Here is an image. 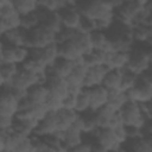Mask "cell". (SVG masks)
Masks as SVG:
<instances>
[{"instance_id":"38","label":"cell","mask_w":152,"mask_h":152,"mask_svg":"<svg viewBox=\"0 0 152 152\" xmlns=\"http://www.w3.org/2000/svg\"><path fill=\"white\" fill-rule=\"evenodd\" d=\"M72 151H75V152H90V151H93V146L89 141L82 140Z\"/></svg>"},{"instance_id":"3","label":"cell","mask_w":152,"mask_h":152,"mask_svg":"<svg viewBox=\"0 0 152 152\" xmlns=\"http://www.w3.org/2000/svg\"><path fill=\"white\" fill-rule=\"evenodd\" d=\"M56 34L44 27L43 25H38L37 27L32 28L31 31H27V43L26 46H38V48H44L48 44L55 42Z\"/></svg>"},{"instance_id":"23","label":"cell","mask_w":152,"mask_h":152,"mask_svg":"<svg viewBox=\"0 0 152 152\" xmlns=\"http://www.w3.org/2000/svg\"><path fill=\"white\" fill-rule=\"evenodd\" d=\"M52 65H53L55 71H56L61 77H63V78H66V77L71 74V71H72V69H74V66H75V64H74L72 61L65 59V58H63V57H58V58L52 63Z\"/></svg>"},{"instance_id":"4","label":"cell","mask_w":152,"mask_h":152,"mask_svg":"<svg viewBox=\"0 0 152 152\" xmlns=\"http://www.w3.org/2000/svg\"><path fill=\"white\" fill-rule=\"evenodd\" d=\"M30 56L27 46H11L1 44V63H17L21 65Z\"/></svg>"},{"instance_id":"33","label":"cell","mask_w":152,"mask_h":152,"mask_svg":"<svg viewBox=\"0 0 152 152\" xmlns=\"http://www.w3.org/2000/svg\"><path fill=\"white\" fill-rule=\"evenodd\" d=\"M33 151V141H32V135L30 137H24L18 145L15 146L14 152H31Z\"/></svg>"},{"instance_id":"30","label":"cell","mask_w":152,"mask_h":152,"mask_svg":"<svg viewBox=\"0 0 152 152\" xmlns=\"http://www.w3.org/2000/svg\"><path fill=\"white\" fill-rule=\"evenodd\" d=\"M44 55H45V58H46L49 65L52 64L59 57V45L56 42L48 44L46 46H44Z\"/></svg>"},{"instance_id":"29","label":"cell","mask_w":152,"mask_h":152,"mask_svg":"<svg viewBox=\"0 0 152 152\" xmlns=\"http://www.w3.org/2000/svg\"><path fill=\"white\" fill-rule=\"evenodd\" d=\"M121 71H122V77H121L120 89L122 91H128L137 83L139 75H137V74H134V72H132V71H129L127 69H122Z\"/></svg>"},{"instance_id":"19","label":"cell","mask_w":152,"mask_h":152,"mask_svg":"<svg viewBox=\"0 0 152 152\" xmlns=\"http://www.w3.org/2000/svg\"><path fill=\"white\" fill-rule=\"evenodd\" d=\"M58 45H59V57H63L65 59L75 61L76 58H78L83 55L72 40L64 42V43L58 44Z\"/></svg>"},{"instance_id":"40","label":"cell","mask_w":152,"mask_h":152,"mask_svg":"<svg viewBox=\"0 0 152 152\" xmlns=\"http://www.w3.org/2000/svg\"><path fill=\"white\" fill-rule=\"evenodd\" d=\"M139 77H140L141 80H144V81H146V82H148V83L152 84V70H151V69H147V70H145L144 72H141V74L139 75Z\"/></svg>"},{"instance_id":"43","label":"cell","mask_w":152,"mask_h":152,"mask_svg":"<svg viewBox=\"0 0 152 152\" xmlns=\"http://www.w3.org/2000/svg\"><path fill=\"white\" fill-rule=\"evenodd\" d=\"M145 7H146L150 12H152V0H147V2H146V5H145Z\"/></svg>"},{"instance_id":"35","label":"cell","mask_w":152,"mask_h":152,"mask_svg":"<svg viewBox=\"0 0 152 152\" xmlns=\"http://www.w3.org/2000/svg\"><path fill=\"white\" fill-rule=\"evenodd\" d=\"M76 97H77V94H75V93H69L65 97L62 99V108L75 109V106H76Z\"/></svg>"},{"instance_id":"34","label":"cell","mask_w":152,"mask_h":152,"mask_svg":"<svg viewBox=\"0 0 152 152\" xmlns=\"http://www.w3.org/2000/svg\"><path fill=\"white\" fill-rule=\"evenodd\" d=\"M112 129H113L114 137H115V139H116L118 142H120V144H125V142L127 141L128 135H127L126 125L122 124V125H119V126H116V127H114V128H112Z\"/></svg>"},{"instance_id":"39","label":"cell","mask_w":152,"mask_h":152,"mask_svg":"<svg viewBox=\"0 0 152 152\" xmlns=\"http://www.w3.org/2000/svg\"><path fill=\"white\" fill-rule=\"evenodd\" d=\"M14 116H1L0 115V128H12Z\"/></svg>"},{"instance_id":"16","label":"cell","mask_w":152,"mask_h":152,"mask_svg":"<svg viewBox=\"0 0 152 152\" xmlns=\"http://www.w3.org/2000/svg\"><path fill=\"white\" fill-rule=\"evenodd\" d=\"M89 37H90V43H91L93 49L103 50L106 52L112 51V44H110L109 39L107 38V34L104 31L95 30V31L89 33Z\"/></svg>"},{"instance_id":"37","label":"cell","mask_w":152,"mask_h":152,"mask_svg":"<svg viewBox=\"0 0 152 152\" xmlns=\"http://www.w3.org/2000/svg\"><path fill=\"white\" fill-rule=\"evenodd\" d=\"M122 124H124L122 115H121L120 110H116V112L112 115V118L109 119V125H108V127H109V128H114V127H116V126H119V125H122Z\"/></svg>"},{"instance_id":"5","label":"cell","mask_w":152,"mask_h":152,"mask_svg":"<svg viewBox=\"0 0 152 152\" xmlns=\"http://www.w3.org/2000/svg\"><path fill=\"white\" fill-rule=\"evenodd\" d=\"M126 93L128 95V99L132 101H137L139 103L148 102L152 100V84L138 77L134 87Z\"/></svg>"},{"instance_id":"42","label":"cell","mask_w":152,"mask_h":152,"mask_svg":"<svg viewBox=\"0 0 152 152\" xmlns=\"http://www.w3.org/2000/svg\"><path fill=\"white\" fill-rule=\"evenodd\" d=\"M145 24H146V25H148L150 27H152V12H150V14H148V17H147V19H146Z\"/></svg>"},{"instance_id":"21","label":"cell","mask_w":152,"mask_h":152,"mask_svg":"<svg viewBox=\"0 0 152 152\" xmlns=\"http://www.w3.org/2000/svg\"><path fill=\"white\" fill-rule=\"evenodd\" d=\"M44 27H46L48 30H50L51 32H53L55 34L58 33L62 28H63V23H62V18L59 14V11L56 12H50L48 14V17L43 20V23L40 24Z\"/></svg>"},{"instance_id":"31","label":"cell","mask_w":152,"mask_h":152,"mask_svg":"<svg viewBox=\"0 0 152 152\" xmlns=\"http://www.w3.org/2000/svg\"><path fill=\"white\" fill-rule=\"evenodd\" d=\"M78 30L81 32H84V33H90L96 28V23H95V19H91L84 14H82V19H81V23H80V26H78Z\"/></svg>"},{"instance_id":"7","label":"cell","mask_w":152,"mask_h":152,"mask_svg":"<svg viewBox=\"0 0 152 152\" xmlns=\"http://www.w3.org/2000/svg\"><path fill=\"white\" fill-rule=\"evenodd\" d=\"M109 70H110V68L106 64L88 68L84 81H83V88H93L95 86L102 84L103 77Z\"/></svg>"},{"instance_id":"8","label":"cell","mask_w":152,"mask_h":152,"mask_svg":"<svg viewBox=\"0 0 152 152\" xmlns=\"http://www.w3.org/2000/svg\"><path fill=\"white\" fill-rule=\"evenodd\" d=\"M19 100L12 95L8 90L1 89L0 97V115L1 116H15L18 113Z\"/></svg>"},{"instance_id":"9","label":"cell","mask_w":152,"mask_h":152,"mask_svg":"<svg viewBox=\"0 0 152 152\" xmlns=\"http://www.w3.org/2000/svg\"><path fill=\"white\" fill-rule=\"evenodd\" d=\"M27 43V31L18 27L5 33H1V44L11 46H26Z\"/></svg>"},{"instance_id":"6","label":"cell","mask_w":152,"mask_h":152,"mask_svg":"<svg viewBox=\"0 0 152 152\" xmlns=\"http://www.w3.org/2000/svg\"><path fill=\"white\" fill-rule=\"evenodd\" d=\"M96 137H97V142L104 148V151H120L122 148V144L118 142L113 129L109 127L104 128H97L96 129Z\"/></svg>"},{"instance_id":"2","label":"cell","mask_w":152,"mask_h":152,"mask_svg":"<svg viewBox=\"0 0 152 152\" xmlns=\"http://www.w3.org/2000/svg\"><path fill=\"white\" fill-rule=\"evenodd\" d=\"M120 113L122 115L124 125L126 126H137L144 129L146 121L150 119L141 109V106L137 101L128 100L120 109Z\"/></svg>"},{"instance_id":"24","label":"cell","mask_w":152,"mask_h":152,"mask_svg":"<svg viewBox=\"0 0 152 152\" xmlns=\"http://www.w3.org/2000/svg\"><path fill=\"white\" fill-rule=\"evenodd\" d=\"M75 109L77 113L82 114L90 109V93L88 88H82L76 97V106Z\"/></svg>"},{"instance_id":"15","label":"cell","mask_w":152,"mask_h":152,"mask_svg":"<svg viewBox=\"0 0 152 152\" xmlns=\"http://www.w3.org/2000/svg\"><path fill=\"white\" fill-rule=\"evenodd\" d=\"M128 58H129V52L110 51V52H107L104 64L108 65L110 69L122 70L126 68V65L128 63Z\"/></svg>"},{"instance_id":"18","label":"cell","mask_w":152,"mask_h":152,"mask_svg":"<svg viewBox=\"0 0 152 152\" xmlns=\"http://www.w3.org/2000/svg\"><path fill=\"white\" fill-rule=\"evenodd\" d=\"M106 56H107V52L106 51L93 49L91 51H89V52H87V53L83 55V63H84V65L87 68L101 65V64H104Z\"/></svg>"},{"instance_id":"28","label":"cell","mask_w":152,"mask_h":152,"mask_svg":"<svg viewBox=\"0 0 152 152\" xmlns=\"http://www.w3.org/2000/svg\"><path fill=\"white\" fill-rule=\"evenodd\" d=\"M21 20H20V27L26 30V31H31L32 28L37 27L38 25H40L39 18L36 13V10L33 12L30 13H25V14H20Z\"/></svg>"},{"instance_id":"44","label":"cell","mask_w":152,"mask_h":152,"mask_svg":"<svg viewBox=\"0 0 152 152\" xmlns=\"http://www.w3.org/2000/svg\"><path fill=\"white\" fill-rule=\"evenodd\" d=\"M147 53H148L150 61H152V46H151V45H148V49H147Z\"/></svg>"},{"instance_id":"11","label":"cell","mask_w":152,"mask_h":152,"mask_svg":"<svg viewBox=\"0 0 152 152\" xmlns=\"http://www.w3.org/2000/svg\"><path fill=\"white\" fill-rule=\"evenodd\" d=\"M59 14H61L62 23H63L64 27L78 30V26H80V23L82 19V13L75 6H66V7L61 8Z\"/></svg>"},{"instance_id":"41","label":"cell","mask_w":152,"mask_h":152,"mask_svg":"<svg viewBox=\"0 0 152 152\" xmlns=\"http://www.w3.org/2000/svg\"><path fill=\"white\" fill-rule=\"evenodd\" d=\"M101 1H103L104 4H107L108 6H110L112 8H116L119 5L122 4L121 0H101Z\"/></svg>"},{"instance_id":"14","label":"cell","mask_w":152,"mask_h":152,"mask_svg":"<svg viewBox=\"0 0 152 152\" xmlns=\"http://www.w3.org/2000/svg\"><path fill=\"white\" fill-rule=\"evenodd\" d=\"M80 113L76 112V109H68V108H61L56 110V119H57V131H66L74 121L78 118Z\"/></svg>"},{"instance_id":"36","label":"cell","mask_w":152,"mask_h":152,"mask_svg":"<svg viewBox=\"0 0 152 152\" xmlns=\"http://www.w3.org/2000/svg\"><path fill=\"white\" fill-rule=\"evenodd\" d=\"M127 129V135L128 139H137L142 137V128L137 127V126H126Z\"/></svg>"},{"instance_id":"13","label":"cell","mask_w":152,"mask_h":152,"mask_svg":"<svg viewBox=\"0 0 152 152\" xmlns=\"http://www.w3.org/2000/svg\"><path fill=\"white\" fill-rule=\"evenodd\" d=\"M90 93V109L97 110L102 106L108 103V89L102 86H95L93 88H88Z\"/></svg>"},{"instance_id":"32","label":"cell","mask_w":152,"mask_h":152,"mask_svg":"<svg viewBox=\"0 0 152 152\" xmlns=\"http://www.w3.org/2000/svg\"><path fill=\"white\" fill-rule=\"evenodd\" d=\"M45 106L48 107L49 110H58L62 108V99H59L58 96L53 95L52 93L49 91V95L45 100Z\"/></svg>"},{"instance_id":"45","label":"cell","mask_w":152,"mask_h":152,"mask_svg":"<svg viewBox=\"0 0 152 152\" xmlns=\"http://www.w3.org/2000/svg\"><path fill=\"white\" fill-rule=\"evenodd\" d=\"M147 44H148V45H151V46H152V36H151V37H150V39H148V42H147Z\"/></svg>"},{"instance_id":"46","label":"cell","mask_w":152,"mask_h":152,"mask_svg":"<svg viewBox=\"0 0 152 152\" xmlns=\"http://www.w3.org/2000/svg\"><path fill=\"white\" fill-rule=\"evenodd\" d=\"M148 69L152 70V61H150V65H148Z\"/></svg>"},{"instance_id":"12","label":"cell","mask_w":152,"mask_h":152,"mask_svg":"<svg viewBox=\"0 0 152 152\" xmlns=\"http://www.w3.org/2000/svg\"><path fill=\"white\" fill-rule=\"evenodd\" d=\"M37 83H38V74L27 71V70H25L20 66V70L14 76V78L12 80L11 86H13L15 88H19V89L27 90L31 86L37 84Z\"/></svg>"},{"instance_id":"10","label":"cell","mask_w":152,"mask_h":152,"mask_svg":"<svg viewBox=\"0 0 152 152\" xmlns=\"http://www.w3.org/2000/svg\"><path fill=\"white\" fill-rule=\"evenodd\" d=\"M57 129L58 128H57L56 110H49L46 113V115L42 120H39L33 134L43 137V135H46V134L55 133V132H57Z\"/></svg>"},{"instance_id":"22","label":"cell","mask_w":152,"mask_h":152,"mask_svg":"<svg viewBox=\"0 0 152 152\" xmlns=\"http://www.w3.org/2000/svg\"><path fill=\"white\" fill-rule=\"evenodd\" d=\"M152 36V27L146 24H139L132 26V37L134 43H147Z\"/></svg>"},{"instance_id":"20","label":"cell","mask_w":152,"mask_h":152,"mask_svg":"<svg viewBox=\"0 0 152 152\" xmlns=\"http://www.w3.org/2000/svg\"><path fill=\"white\" fill-rule=\"evenodd\" d=\"M49 95V88L46 84H33L27 89V96L34 103H44Z\"/></svg>"},{"instance_id":"25","label":"cell","mask_w":152,"mask_h":152,"mask_svg":"<svg viewBox=\"0 0 152 152\" xmlns=\"http://www.w3.org/2000/svg\"><path fill=\"white\" fill-rule=\"evenodd\" d=\"M121 77H122V71L118 69H110L103 77L102 86H104L107 89L110 88H120L121 84Z\"/></svg>"},{"instance_id":"1","label":"cell","mask_w":152,"mask_h":152,"mask_svg":"<svg viewBox=\"0 0 152 152\" xmlns=\"http://www.w3.org/2000/svg\"><path fill=\"white\" fill-rule=\"evenodd\" d=\"M148 44L147 43H134L129 51L128 63L125 69L140 75L145 70L148 69L150 65V57L147 53Z\"/></svg>"},{"instance_id":"26","label":"cell","mask_w":152,"mask_h":152,"mask_svg":"<svg viewBox=\"0 0 152 152\" xmlns=\"http://www.w3.org/2000/svg\"><path fill=\"white\" fill-rule=\"evenodd\" d=\"M122 145H126V150L129 151H137V152H147V151H152V147L147 144V141L140 137L137 139H127V141Z\"/></svg>"},{"instance_id":"17","label":"cell","mask_w":152,"mask_h":152,"mask_svg":"<svg viewBox=\"0 0 152 152\" xmlns=\"http://www.w3.org/2000/svg\"><path fill=\"white\" fill-rule=\"evenodd\" d=\"M20 65L17 63H1L0 65V78L1 84H11L14 76L19 72Z\"/></svg>"},{"instance_id":"27","label":"cell","mask_w":152,"mask_h":152,"mask_svg":"<svg viewBox=\"0 0 152 152\" xmlns=\"http://www.w3.org/2000/svg\"><path fill=\"white\" fill-rule=\"evenodd\" d=\"M20 17H21L20 13H17V14L11 15V17L0 18V31H1V33H5L7 31L20 27V20H21Z\"/></svg>"}]
</instances>
